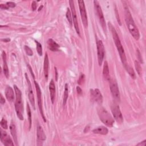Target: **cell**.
Here are the masks:
<instances>
[{
  "instance_id": "11",
  "label": "cell",
  "mask_w": 146,
  "mask_h": 146,
  "mask_svg": "<svg viewBox=\"0 0 146 146\" xmlns=\"http://www.w3.org/2000/svg\"><path fill=\"white\" fill-rule=\"evenodd\" d=\"M78 4H79V11H80L82 23L84 27L87 28L88 27V20H87V13L86 10L84 2L83 1H79Z\"/></svg>"
},
{
  "instance_id": "44",
  "label": "cell",
  "mask_w": 146,
  "mask_h": 146,
  "mask_svg": "<svg viewBox=\"0 0 146 146\" xmlns=\"http://www.w3.org/2000/svg\"><path fill=\"white\" fill-rule=\"evenodd\" d=\"M43 7V6H41L40 7H39V10H38V11H40L41 9H42V8Z\"/></svg>"
},
{
  "instance_id": "36",
  "label": "cell",
  "mask_w": 146,
  "mask_h": 146,
  "mask_svg": "<svg viewBox=\"0 0 146 146\" xmlns=\"http://www.w3.org/2000/svg\"><path fill=\"white\" fill-rule=\"evenodd\" d=\"M31 7H32V9L33 11H35L37 7V3L35 1H33L32 4H31Z\"/></svg>"
},
{
  "instance_id": "33",
  "label": "cell",
  "mask_w": 146,
  "mask_h": 146,
  "mask_svg": "<svg viewBox=\"0 0 146 146\" xmlns=\"http://www.w3.org/2000/svg\"><path fill=\"white\" fill-rule=\"evenodd\" d=\"M115 15H116V19H117V22H118V23L119 24V25L121 26V21H120V18H119V13H118V11H117V10L116 8H115Z\"/></svg>"
},
{
  "instance_id": "26",
  "label": "cell",
  "mask_w": 146,
  "mask_h": 146,
  "mask_svg": "<svg viewBox=\"0 0 146 146\" xmlns=\"http://www.w3.org/2000/svg\"><path fill=\"white\" fill-rule=\"evenodd\" d=\"M68 96V84L66 83L64 86V95H63V106H64L66 104L67 99Z\"/></svg>"
},
{
  "instance_id": "6",
  "label": "cell",
  "mask_w": 146,
  "mask_h": 146,
  "mask_svg": "<svg viewBox=\"0 0 146 146\" xmlns=\"http://www.w3.org/2000/svg\"><path fill=\"white\" fill-rule=\"evenodd\" d=\"M109 82H110V88L111 92L113 98V100H115V102L117 103H120V92L118 88V85L116 80L111 79L109 80Z\"/></svg>"
},
{
  "instance_id": "1",
  "label": "cell",
  "mask_w": 146,
  "mask_h": 146,
  "mask_svg": "<svg viewBox=\"0 0 146 146\" xmlns=\"http://www.w3.org/2000/svg\"><path fill=\"white\" fill-rule=\"evenodd\" d=\"M124 13H125V21L126 22L127 26L132 35V36L136 39L139 40L140 38L139 31L135 25V23L131 15L129 8L126 3L124 4Z\"/></svg>"
},
{
  "instance_id": "40",
  "label": "cell",
  "mask_w": 146,
  "mask_h": 146,
  "mask_svg": "<svg viewBox=\"0 0 146 146\" xmlns=\"http://www.w3.org/2000/svg\"><path fill=\"white\" fill-rule=\"evenodd\" d=\"M145 145H146V140H143V141H141V142H140V143H138L136 145H142V146H145Z\"/></svg>"
},
{
  "instance_id": "24",
  "label": "cell",
  "mask_w": 146,
  "mask_h": 146,
  "mask_svg": "<svg viewBox=\"0 0 146 146\" xmlns=\"http://www.w3.org/2000/svg\"><path fill=\"white\" fill-rule=\"evenodd\" d=\"M123 66H124L125 69L126 70V71H127V72L128 73V74L129 75V76L131 77V78L133 79H135L136 78V74H135V72L134 70L131 67V66H129L127 63L123 64Z\"/></svg>"
},
{
  "instance_id": "43",
  "label": "cell",
  "mask_w": 146,
  "mask_h": 146,
  "mask_svg": "<svg viewBox=\"0 0 146 146\" xmlns=\"http://www.w3.org/2000/svg\"><path fill=\"white\" fill-rule=\"evenodd\" d=\"M2 40L3 42H9V41L10 40V39H9V38H7V39H2Z\"/></svg>"
},
{
  "instance_id": "21",
  "label": "cell",
  "mask_w": 146,
  "mask_h": 146,
  "mask_svg": "<svg viewBox=\"0 0 146 146\" xmlns=\"http://www.w3.org/2000/svg\"><path fill=\"white\" fill-rule=\"evenodd\" d=\"M103 76L104 79L107 81L109 82V80L111 79L110 75L108 64V62L107 61H105L104 62L103 69Z\"/></svg>"
},
{
  "instance_id": "16",
  "label": "cell",
  "mask_w": 146,
  "mask_h": 146,
  "mask_svg": "<svg viewBox=\"0 0 146 146\" xmlns=\"http://www.w3.org/2000/svg\"><path fill=\"white\" fill-rule=\"evenodd\" d=\"M36 136H37V140L40 142H43L46 139V136L44 132V131L42 128V127L39 125V124L37 126V129H36Z\"/></svg>"
},
{
  "instance_id": "41",
  "label": "cell",
  "mask_w": 146,
  "mask_h": 146,
  "mask_svg": "<svg viewBox=\"0 0 146 146\" xmlns=\"http://www.w3.org/2000/svg\"><path fill=\"white\" fill-rule=\"evenodd\" d=\"M28 67H29V70H30V72H31V75L33 76V79H34V78H35V76H34V73H33V71L31 70V67H30L29 65H28Z\"/></svg>"
},
{
  "instance_id": "18",
  "label": "cell",
  "mask_w": 146,
  "mask_h": 146,
  "mask_svg": "<svg viewBox=\"0 0 146 146\" xmlns=\"http://www.w3.org/2000/svg\"><path fill=\"white\" fill-rule=\"evenodd\" d=\"M47 47L49 50H50L52 51H57L59 50V45L55 42L52 39L50 38L48 39L47 42Z\"/></svg>"
},
{
  "instance_id": "32",
  "label": "cell",
  "mask_w": 146,
  "mask_h": 146,
  "mask_svg": "<svg viewBox=\"0 0 146 146\" xmlns=\"http://www.w3.org/2000/svg\"><path fill=\"white\" fill-rule=\"evenodd\" d=\"M84 80H85V75L83 74H81L78 80V83L79 84H82V83H84Z\"/></svg>"
},
{
  "instance_id": "20",
  "label": "cell",
  "mask_w": 146,
  "mask_h": 146,
  "mask_svg": "<svg viewBox=\"0 0 146 146\" xmlns=\"http://www.w3.org/2000/svg\"><path fill=\"white\" fill-rule=\"evenodd\" d=\"M55 85L54 80L52 79L49 83V91L50 94V99L52 104L54 103L55 98Z\"/></svg>"
},
{
  "instance_id": "30",
  "label": "cell",
  "mask_w": 146,
  "mask_h": 146,
  "mask_svg": "<svg viewBox=\"0 0 146 146\" xmlns=\"http://www.w3.org/2000/svg\"><path fill=\"white\" fill-rule=\"evenodd\" d=\"M0 124H1V126L2 128L5 129H7V128H8V126H7V121L3 117L1 120V122H0Z\"/></svg>"
},
{
  "instance_id": "35",
  "label": "cell",
  "mask_w": 146,
  "mask_h": 146,
  "mask_svg": "<svg viewBox=\"0 0 146 146\" xmlns=\"http://www.w3.org/2000/svg\"><path fill=\"white\" fill-rule=\"evenodd\" d=\"M6 5H7V6L9 8H10V7L13 8V7H15V6H16V4H15L14 2H7L6 3Z\"/></svg>"
},
{
  "instance_id": "28",
  "label": "cell",
  "mask_w": 146,
  "mask_h": 146,
  "mask_svg": "<svg viewBox=\"0 0 146 146\" xmlns=\"http://www.w3.org/2000/svg\"><path fill=\"white\" fill-rule=\"evenodd\" d=\"M67 19L68 22V23H70V25L72 26V15H71V10L67 8V11H66V14Z\"/></svg>"
},
{
  "instance_id": "2",
  "label": "cell",
  "mask_w": 146,
  "mask_h": 146,
  "mask_svg": "<svg viewBox=\"0 0 146 146\" xmlns=\"http://www.w3.org/2000/svg\"><path fill=\"white\" fill-rule=\"evenodd\" d=\"M108 26L110 28V30L112 33V38L114 40L115 44L116 45V47L117 48V50L118 51V52L119 54V56L121 59V61L123 63V64H124L127 63V58L125 56V54L124 52V50L123 47V46L121 43L120 38L119 37V35L115 30V29L113 27V26L111 24L110 22H108Z\"/></svg>"
},
{
  "instance_id": "12",
  "label": "cell",
  "mask_w": 146,
  "mask_h": 146,
  "mask_svg": "<svg viewBox=\"0 0 146 146\" xmlns=\"http://www.w3.org/2000/svg\"><path fill=\"white\" fill-rule=\"evenodd\" d=\"M69 3H70V9H71V15H72V22L74 23V28L78 35H80V31H79V28L78 26V19H77V16L76 14V11H75V7L74 6V3L73 1H69Z\"/></svg>"
},
{
  "instance_id": "17",
  "label": "cell",
  "mask_w": 146,
  "mask_h": 146,
  "mask_svg": "<svg viewBox=\"0 0 146 146\" xmlns=\"http://www.w3.org/2000/svg\"><path fill=\"white\" fill-rule=\"evenodd\" d=\"M2 58L3 59V71L5 76L7 78H9V71L6 62V55L5 52L3 51L2 52Z\"/></svg>"
},
{
  "instance_id": "38",
  "label": "cell",
  "mask_w": 146,
  "mask_h": 146,
  "mask_svg": "<svg viewBox=\"0 0 146 146\" xmlns=\"http://www.w3.org/2000/svg\"><path fill=\"white\" fill-rule=\"evenodd\" d=\"M76 91H77L78 94H79V95H82V90L79 86L76 87Z\"/></svg>"
},
{
  "instance_id": "22",
  "label": "cell",
  "mask_w": 146,
  "mask_h": 146,
  "mask_svg": "<svg viewBox=\"0 0 146 146\" xmlns=\"http://www.w3.org/2000/svg\"><path fill=\"white\" fill-rule=\"evenodd\" d=\"M93 133L102 135H106L108 132V129L104 126H100L92 130Z\"/></svg>"
},
{
  "instance_id": "39",
  "label": "cell",
  "mask_w": 146,
  "mask_h": 146,
  "mask_svg": "<svg viewBox=\"0 0 146 146\" xmlns=\"http://www.w3.org/2000/svg\"><path fill=\"white\" fill-rule=\"evenodd\" d=\"M0 97H1V98H0V103L1 104H3L5 103V98L3 97V96H2V95L1 94V95H0Z\"/></svg>"
},
{
  "instance_id": "7",
  "label": "cell",
  "mask_w": 146,
  "mask_h": 146,
  "mask_svg": "<svg viewBox=\"0 0 146 146\" xmlns=\"http://www.w3.org/2000/svg\"><path fill=\"white\" fill-rule=\"evenodd\" d=\"M111 112L112 113L113 119L119 124H121L123 121V117L121 111L120 110V107L117 104V103H113L111 106Z\"/></svg>"
},
{
  "instance_id": "8",
  "label": "cell",
  "mask_w": 146,
  "mask_h": 146,
  "mask_svg": "<svg viewBox=\"0 0 146 146\" xmlns=\"http://www.w3.org/2000/svg\"><path fill=\"white\" fill-rule=\"evenodd\" d=\"M34 85L35 87V90H36V96H37V100H38V108L40 113V115L42 117V119L44 121V122H46V119L44 116L43 111V107H42V92L40 88V87L38 84V83L34 80Z\"/></svg>"
},
{
  "instance_id": "29",
  "label": "cell",
  "mask_w": 146,
  "mask_h": 146,
  "mask_svg": "<svg viewBox=\"0 0 146 146\" xmlns=\"http://www.w3.org/2000/svg\"><path fill=\"white\" fill-rule=\"evenodd\" d=\"M35 42L36 43V48L37 50V52L39 56L42 55V44L38 42L37 40H35Z\"/></svg>"
},
{
  "instance_id": "10",
  "label": "cell",
  "mask_w": 146,
  "mask_h": 146,
  "mask_svg": "<svg viewBox=\"0 0 146 146\" xmlns=\"http://www.w3.org/2000/svg\"><path fill=\"white\" fill-rule=\"evenodd\" d=\"M97 46V53H98V61L99 66H101L103 62L104 57L105 49L103 42L101 40H97L96 41Z\"/></svg>"
},
{
  "instance_id": "42",
  "label": "cell",
  "mask_w": 146,
  "mask_h": 146,
  "mask_svg": "<svg viewBox=\"0 0 146 146\" xmlns=\"http://www.w3.org/2000/svg\"><path fill=\"white\" fill-rule=\"evenodd\" d=\"M89 130H90V126H89V125H87V126L85 127L84 129V133L88 132L89 131Z\"/></svg>"
},
{
  "instance_id": "34",
  "label": "cell",
  "mask_w": 146,
  "mask_h": 146,
  "mask_svg": "<svg viewBox=\"0 0 146 146\" xmlns=\"http://www.w3.org/2000/svg\"><path fill=\"white\" fill-rule=\"evenodd\" d=\"M137 58H138L139 60L141 63H143V58H142L141 53H140V52L139 51V50H137Z\"/></svg>"
},
{
  "instance_id": "19",
  "label": "cell",
  "mask_w": 146,
  "mask_h": 146,
  "mask_svg": "<svg viewBox=\"0 0 146 146\" xmlns=\"http://www.w3.org/2000/svg\"><path fill=\"white\" fill-rule=\"evenodd\" d=\"M48 66H49L48 58L47 54L46 53L44 56V63H43V72H44V78L46 81H47L48 76Z\"/></svg>"
},
{
  "instance_id": "14",
  "label": "cell",
  "mask_w": 146,
  "mask_h": 146,
  "mask_svg": "<svg viewBox=\"0 0 146 146\" xmlns=\"http://www.w3.org/2000/svg\"><path fill=\"white\" fill-rule=\"evenodd\" d=\"M1 132V135H0V139L1 142L6 146L8 145H14V143L10 137V136L7 134L6 132L3 131L2 129V128L0 129Z\"/></svg>"
},
{
  "instance_id": "37",
  "label": "cell",
  "mask_w": 146,
  "mask_h": 146,
  "mask_svg": "<svg viewBox=\"0 0 146 146\" xmlns=\"http://www.w3.org/2000/svg\"><path fill=\"white\" fill-rule=\"evenodd\" d=\"M0 8L2 9V10H7L9 9V7L7 6L6 4H1L0 5Z\"/></svg>"
},
{
  "instance_id": "27",
  "label": "cell",
  "mask_w": 146,
  "mask_h": 146,
  "mask_svg": "<svg viewBox=\"0 0 146 146\" xmlns=\"http://www.w3.org/2000/svg\"><path fill=\"white\" fill-rule=\"evenodd\" d=\"M134 63H135V67L136 70L138 75L140 76H141V74H142V69H141V67L140 63L137 60H135Z\"/></svg>"
},
{
  "instance_id": "15",
  "label": "cell",
  "mask_w": 146,
  "mask_h": 146,
  "mask_svg": "<svg viewBox=\"0 0 146 146\" xmlns=\"http://www.w3.org/2000/svg\"><path fill=\"white\" fill-rule=\"evenodd\" d=\"M5 96L9 102H13L15 98L14 92V90L10 86H7L5 88Z\"/></svg>"
},
{
  "instance_id": "5",
  "label": "cell",
  "mask_w": 146,
  "mask_h": 146,
  "mask_svg": "<svg viewBox=\"0 0 146 146\" xmlns=\"http://www.w3.org/2000/svg\"><path fill=\"white\" fill-rule=\"evenodd\" d=\"M94 4L95 12L98 17L100 23L102 26V27L104 33L106 34L107 33V27H106V21H105L104 17V15H103L101 6H100L99 3L98 1H94Z\"/></svg>"
},
{
  "instance_id": "3",
  "label": "cell",
  "mask_w": 146,
  "mask_h": 146,
  "mask_svg": "<svg viewBox=\"0 0 146 146\" xmlns=\"http://www.w3.org/2000/svg\"><path fill=\"white\" fill-rule=\"evenodd\" d=\"M14 91L15 94V110L17 117L21 120H23V103L22 99V93L21 90L16 85H14Z\"/></svg>"
},
{
  "instance_id": "31",
  "label": "cell",
  "mask_w": 146,
  "mask_h": 146,
  "mask_svg": "<svg viewBox=\"0 0 146 146\" xmlns=\"http://www.w3.org/2000/svg\"><path fill=\"white\" fill-rule=\"evenodd\" d=\"M24 48H25V52L26 53L29 55V56H32L33 55V51L31 50V49L27 46H25L24 47Z\"/></svg>"
},
{
  "instance_id": "23",
  "label": "cell",
  "mask_w": 146,
  "mask_h": 146,
  "mask_svg": "<svg viewBox=\"0 0 146 146\" xmlns=\"http://www.w3.org/2000/svg\"><path fill=\"white\" fill-rule=\"evenodd\" d=\"M10 131L13 136L14 139V141H15V144L18 145V139H17V131L16 127L14 123L12 121L10 125Z\"/></svg>"
},
{
  "instance_id": "4",
  "label": "cell",
  "mask_w": 146,
  "mask_h": 146,
  "mask_svg": "<svg viewBox=\"0 0 146 146\" xmlns=\"http://www.w3.org/2000/svg\"><path fill=\"white\" fill-rule=\"evenodd\" d=\"M97 112L100 120L106 126L111 127L113 126L115 120L111 115L103 107L99 106L97 108Z\"/></svg>"
},
{
  "instance_id": "25",
  "label": "cell",
  "mask_w": 146,
  "mask_h": 146,
  "mask_svg": "<svg viewBox=\"0 0 146 146\" xmlns=\"http://www.w3.org/2000/svg\"><path fill=\"white\" fill-rule=\"evenodd\" d=\"M26 110H27V113L28 116V120H29V129L30 130L31 128V124H32V118H31V109L30 107V106L28 103H27L26 106Z\"/></svg>"
},
{
  "instance_id": "13",
  "label": "cell",
  "mask_w": 146,
  "mask_h": 146,
  "mask_svg": "<svg viewBox=\"0 0 146 146\" xmlns=\"http://www.w3.org/2000/svg\"><path fill=\"white\" fill-rule=\"evenodd\" d=\"M25 78L26 80L27 81V87H28V96H29V101L31 103V104L33 106V108L34 110L35 109V99H34V94H33V91L32 89V86L30 82V80L27 75L26 73H25Z\"/></svg>"
},
{
  "instance_id": "9",
  "label": "cell",
  "mask_w": 146,
  "mask_h": 146,
  "mask_svg": "<svg viewBox=\"0 0 146 146\" xmlns=\"http://www.w3.org/2000/svg\"><path fill=\"white\" fill-rule=\"evenodd\" d=\"M90 99L93 103H96L99 105L103 102V96L98 88L90 90Z\"/></svg>"
}]
</instances>
